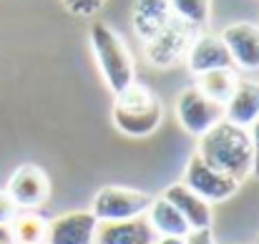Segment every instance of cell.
Returning <instances> with one entry per match:
<instances>
[{
	"label": "cell",
	"instance_id": "cell-1",
	"mask_svg": "<svg viewBox=\"0 0 259 244\" xmlns=\"http://www.w3.org/2000/svg\"><path fill=\"white\" fill-rule=\"evenodd\" d=\"M196 154L217 171L232 176L234 181H247L252 176V141L249 131L229 121H219L204 136H199Z\"/></svg>",
	"mask_w": 259,
	"mask_h": 244
},
{
	"label": "cell",
	"instance_id": "cell-2",
	"mask_svg": "<svg viewBox=\"0 0 259 244\" xmlns=\"http://www.w3.org/2000/svg\"><path fill=\"white\" fill-rule=\"evenodd\" d=\"M111 118L118 134L128 139H146L151 136L164 121L161 98L144 83H131L121 93H116Z\"/></svg>",
	"mask_w": 259,
	"mask_h": 244
},
{
	"label": "cell",
	"instance_id": "cell-3",
	"mask_svg": "<svg viewBox=\"0 0 259 244\" xmlns=\"http://www.w3.org/2000/svg\"><path fill=\"white\" fill-rule=\"evenodd\" d=\"M91 38V48L96 56V63L101 68V76L106 86L111 88V93H121L126 86L136 81V63L131 51L126 48L123 38L108 25V23H93L88 30Z\"/></svg>",
	"mask_w": 259,
	"mask_h": 244
},
{
	"label": "cell",
	"instance_id": "cell-4",
	"mask_svg": "<svg viewBox=\"0 0 259 244\" xmlns=\"http://www.w3.org/2000/svg\"><path fill=\"white\" fill-rule=\"evenodd\" d=\"M199 33H201L199 28H194L179 18H171L151 40L144 43V56L154 68H161V71L174 68L181 61H186V53Z\"/></svg>",
	"mask_w": 259,
	"mask_h": 244
},
{
	"label": "cell",
	"instance_id": "cell-5",
	"mask_svg": "<svg viewBox=\"0 0 259 244\" xmlns=\"http://www.w3.org/2000/svg\"><path fill=\"white\" fill-rule=\"evenodd\" d=\"M151 194L128 189V186H101L91 201V214L103 224V222H123V219H136L144 217L151 207Z\"/></svg>",
	"mask_w": 259,
	"mask_h": 244
},
{
	"label": "cell",
	"instance_id": "cell-6",
	"mask_svg": "<svg viewBox=\"0 0 259 244\" xmlns=\"http://www.w3.org/2000/svg\"><path fill=\"white\" fill-rule=\"evenodd\" d=\"M176 118L186 134L199 139L219 121H224V106L206 98L196 86H186L176 98Z\"/></svg>",
	"mask_w": 259,
	"mask_h": 244
},
{
	"label": "cell",
	"instance_id": "cell-7",
	"mask_svg": "<svg viewBox=\"0 0 259 244\" xmlns=\"http://www.w3.org/2000/svg\"><path fill=\"white\" fill-rule=\"evenodd\" d=\"M184 184L206 204H222L239 191V181L209 166L196 151L191 154V159L184 169Z\"/></svg>",
	"mask_w": 259,
	"mask_h": 244
},
{
	"label": "cell",
	"instance_id": "cell-8",
	"mask_svg": "<svg viewBox=\"0 0 259 244\" xmlns=\"http://www.w3.org/2000/svg\"><path fill=\"white\" fill-rule=\"evenodd\" d=\"M5 194L13 199V204L18 209H28L33 212L35 207L46 204L51 196V181L46 176V171L35 164H20L5 186Z\"/></svg>",
	"mask_w": 259,
	"mask_h": 244
},
{
	"label": "cell",
	"instance_id": "cell-9",
	"mask_svg": "<svg viewBox=\"0 0 259 244\" xmlns=\"http://www.w3.org/2000/svg\"><path fill=\"white\" fill-rule=\"evenodd\" d=\"M222 43L229 51L232 66H237L239 71L254 73L259 71V25L249 20H239L227 25L219 33Z\"/></svg>",
	"mask_w": 259,
	"mask_h": 244
},
{
	"label": "cell",
	"instance_id": "cell-10",
	"mask_svg": "<svg viewBox=\"0 0 259 244\" xmlns=\"http://www.w3.org/2000/svg\"><path fill=\"white\" fill-rule=\"evenodd\" d=\"M96 229H98V219L88 209L63 212L53 222H48L43 244H93Z\"/></svg>",
	"mask_w": 259,
	"mask_h": 244
},
{
	"label": "cell",
	"instance_id": "cell-11",
	"mask_svg": "<svg viewBox=\"0 0 259 244\" xmlns=\"http://www.w3.org/2000/svg\"><path fill=\"white\" fill-rule=\"evenodd\" d=\"M186 66L194 76L217 71V68H234L227 46L214 33H199L186 53Z\"/></svg>",
	"mask_w": 259,
	"mask_h": 244
},
{
	"label": "cell",
	"instance_id": "cell-12",
	"mask_svg": "<svg viewBox=\"0 0 259 244\" xmlns=\"http://www.w3.org/2000/svg\"><path fill=\"white\" fill-rule=\"evenodd\" d=\"M164 199H169L174 209L184 217V222L189 224L191 232H204L211 229V204H206L204 199H199L184 181H176L171 186H166Z\"/></svg>",
	"mask_w": 259,
	"mask_h": 244
},
{
	"label": "cell",
	"instance_id": "cell-13",
	"mask_svg": "<svg viewBox=\"0 0 259 244\" xmlns=\"http://www.w3.org/2000/svg\"><path fill=\"white\" fill-rule=\"evenodd\" d=\"M259 118V81L239 78L229 101L224 103V121L249 129Z\"/></svg>",
	"mask_w": 259,
	"mask_h": 244
},
{
	"label": "cell",
	"instance_id": "cell-14",
	"mask_svg": "<svg viewBox=\"0 0 259 244\" xmlns=\"http://www.w3.org/2000/svg\"><path fill=\"white\" fill-rule=\"evenodd\" d=\"M156 232L151 229L146 214L123 222H98L93 244H154Z\"/></svg>",
	"mask_w": 259,
	"mask_h": 244
},
{
	"label": "cell",
	"instance_id": "cell-15",
	"mask_svg": "<svg viewBox=\"0 0 259 244\" xmlns=\"http://www.w3.org/2000/svg\"><path fill=\"white\" fill-rule=\"evenodd\" d=\"M171 18V8L166 0H134L131 5V25L144 43L151 40Z\"/></svg>",
	"mask_w": 259,
	"mask_h": 244
},
{
	"label": "cell",
	"instance_id": "cell-16",
	"mask_svg": "<svg viewBox=\"0 0 259 244\" xmlns=\"http://www.w3.org/2000/svg\"><path fill=\"white\" fill-rule=\"evenodd\" d=\"M146 219H149L151 229L156 232V237H181V239H186L191 234V229L184 222V217L174 209V204L169 199H164V196L151 199Z\"/></svg>",
	"mask_w": 259,
	"mask_h": 244
},
{
	"label": "cell",
	"instance_id": "cell-17",
	"mask_svg": "<svg viewBox=\"0 0 259 244\" xmlns=\"http://www.w3.org/2000/svg\"><path fill=\"white\" fill-rule=\"evenodd\" d=\"M237 81H239V76H237L234 68H217V71H209V73L196 76V83H194V86H196L206 98H211V101H217V103L224 106V103L229 101V96H232Z\"/></svg>",
	"mask_w": 259,
	"mask_h": 244
},
{
	"label": "cell",
	"instance_id": "cell-18",
	"mask_svg": "<svg viewBox=\"0 0 259 244\" xmlns=\"http://www.w3.org/2000/svg\"><path fill=\"white\" fill-rule=\"evenodd\" d=\"M46 229H48V222L35 212L15 214V219L8 224V234L13 244H43Z\"/></svg>",
	"mask_w": 259,
	"mask_h": 244
},
{
	"label": "cell",
	"instance_id": "cell-19",
	"mask_svg": "<svg viewBox=\"0 0 259 244\" xmlns=\"http://www.w3.org/2000/svg\"><path fill=\"white\" fill-rule=\"evenodd\" d=\"M171 8V15L194 25V28H204L209 23L211 15V0H166Z\"/></svg>",
	"mask_w": 259,
	"mask_h": 244
},
{
	"label": "cell",
	"instance_id": "cell-20",
	"mask_svg": "<svg viewBox=\"0 0 259 244\" xmlns=\"http://www.w3.org/2000/svg\"><path fill=\"white\" fill-rule=\"evenodd\" d=\"M61 3L71 15H78V18H88L106 5V0H61Z\"/></svg>",
	"mask_w": 259,
	"mask_h": 244
},
{
	"label": "cell",
	"instance_id": "cell-21",
	"mask_svg": "<svg viewBox=\"0 0 259 244\" xmlns=\"http://www.w3.org/2000/svg\"><path fill=\"white\" fill-rule=\"evenodd\" d=\"M15 214H18V207L5 191H0V227H8L15 219Z\"/></svg>",
	"mask_w": 259,
	"mask_h": 244
},
{
	"label": "cell",
	"instance_id": "cell-22",
	"mask_svg": "<svg viewBox=\"0 0 259 244\" xmlns=\"http://www.w3.org/2000/svg\"><path fill=\"white\" fill-rule=\"evenodd\" d=\"M249 131V141H252V176L259 179V118L247 129Z\"/></svg>",
	"mask_w": 259,
	"mask_h": 244
},
{
	"label": "cell",
	"instance_id": "cell-23",
	"mask_svg": "<svg viewBox=\"0 0 259 244\" xmlns=\"http://www.w3.org/2000/svg\"><path fill=\"white\" fill-rule=\"evenodd\" d=\"M186 244H217V242H214L211 229H204V232H191L186 237Z\"/></svg>",
	"mask_w": 259,
	"mask_h": 244
},
{
	"label": "cell",
	"instance_id": "cell-24",
	"mask_svg": "<svg viewBox=\"0 0 259 244\" xmlns=\"http://www.w3.org/2000/svg\"><path fill=\"white\" fill-rule=\"evenodd\" d=\"M154 244H186V239H181V237H156Z\"/></svg>",
	"mask_w": 259,
	"mask_h": 244
},
{
	"label": "cell",
	"instance_id": "cell-25",
	"mask_svg": "<svg viewBox=\"0 0 259 244\" xmlns=\"http://www.w3.org/2000/svg\"><path fill=\"white\" fill-rule=\"evenodd\" d=\"M0 244H13L10 234H8V227H0Z\"/></svg>",
	"mask_w": 259,
	"mask_h": 244
}]
</instances>
